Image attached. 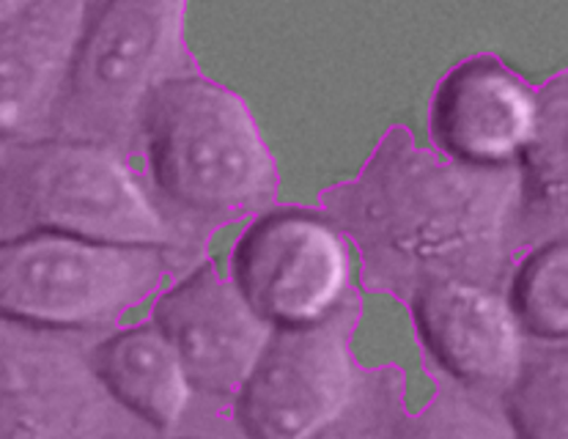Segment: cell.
<instances>
[{
	"label": "cell",
	"instance_id": "cell-11",
	"mask_svg": "<svg viewBox=\"0 0 568 439\" xmlns=\"http://www.w3.org/2000/svg\"><path fill=\"white\" fill-rule=\"evenodd\" d=\"M417 333L439 366L469 387H508L525 366V338L511 299L465 280L432 283L413 297Z\"/></svg>",
	"mask_w": 568,
	"mask_h": 439
},
{
	"label": "cell",
	"instance_id": "cell-2",
	"mask_svg": "<svg viewBox=\"0 0 568 439\" xmlns=\"http://www.w3.org/2000/svg\"><path fill=\"white\" fill-rule=\"evenodd\" d=\"M141 143L154 187L193 215L231 220L275 201L277 163L251 108L204 74L168 80L149 96Z\"/></svg>",
	"mask_w": 568,
	"mask_h": 439
},
{
	"label": "cell",
	"instance_id": "cell-16",
	"mask_svg": "<svg viewBox=\"0 0 568 439\" xmlns=\"http://www.w3.org/2000/svg\"><path fill=\"white\" fill-rule=\"evenodd\" d=\"M506 412L519 439H568V344L525 357L506 390Z\"/></svg>",
	"mask_w": 568,
	"mask_h": 439
},
{
	"label": "cell",
	"instance_id": "cell-20",
	"mask_svg": "<svg viewBox=\"0 0 568 439\" xmlns=\"http://www.w3.org/2000/svg\"><path fill=\"white\" fill-rule=\"evenodd\" d=\"M333 439H338V437H333Z\"/></svg>",
	"mask_w": 568,
	"mask_h": 439
},
{
	"label": "cell",
	"instance_id": "cell-4",
	"mask_svg": "<svg viewBox=\"0 0 568 439\" xmlns=\"http://www.w3.org/2000/svg\"><path fill=\"white\" fill-rule=\"evenodd\" d=\"M184 17L187 0H91L44 137L121 152L135 146L149 96L168 80L199 74L184 42Z\"/></svg>",
	"mask_w": 568,
	"mask_h": 439
},
{
	"label": "cell",
	"instance_id": "cell-5",
	"mask_svg": "<svg viewBox=\"0 0 568 439\" xmlns=\"http://www.w3.org/2000/svg\"><path fill=\"white\" fill-rule=\"evenodd\" d=\"M168 275V247L115 245L69 234L0 242V314L85 333L146 303Z\"/></svg>",
	"mask_w": 568,
	"mask_h": 439
},
{
	"label": "cell",
	"instance_id": "cell-19",
	"mask_svg": "<svg viewBox=\"0 0 568 439\" xmlns=\"http://www.w3.org/2000/svg\"><path fill=\"white\" fill-rule=\"evenodd\" d=\"M176 439H193V437H176Z\"/></svg>",
	"mask_w": 568,
	"mask_h": 439
},
{
	"label": "cell",
	"instance_id": "cell-8",
	"mask_svg": "<svg viewBox=\"0 0 568 439\" xmlns=\"http://www.w3.org/2000/svg\"><path fill=\"white\" fill-rule=\"evenodd\" d=\"M115 409L94 355L63 329L3 319V439H100Z\"/></svg>",
	"mask_w": 568,
	"mask_h": 439
},
{
	"label": "cell",
	"instance_id": "cell-6",
	"mask_svg": "<svg viewBox=\"0 0 568 439\" xmlns=\"http://www.w3.org/2000/svg\"><path fill=\"white\" fill-rule=\"evenodd\" d=\"M349 305L305 327H281L240 390L236 418L251 439H316L355 401Z\"/></svg>",
	"mask_w": 568,
	"mask_h": 439
},
{
	"label": "cell",
	"instance_id": "cell-14",
	"mask_svg": "<svg viewBox=\"0 0 568 439\" xmlns=\"http://www.w3.org/2000/svg\"><path fill=\"white\" fill-rule=\"evenodd\" d=\"M536 94V130L519 157L517 242L525 247L568 234V69L549 78Z\"/></svg>",
	"mask_w": 568,
	"mask_h": 439
},
{
	"label": "cell",
	"instance_id": "cell-9",
	"mask_svg": "<svg viewBox=\"0 0 568 439\" xmlns=\"http://www.w3.org/2000/svg\"><path fill=\"white\" fill-rule=\"evenodd\" d=\"M154 321L176 346L195 390L206 396H240L277 333L234 277L212 264L162 292Z\"/></svg>",
	"mask_w": 568,
	"mask_h": 439
},
{
	"label": "cell",
	"instance_id": "cell-1",
	"mask_svg": "<svg viewBox=\"0 0 568 439\" xmlns=\"http://www.w3.org/2000/svg\"><path fill=\"white\" fill-rule=\"evenodd\" d=\"M521 167H480L390 126L355 178L322 193V212L363 258L365 280L409 294L465 280L497 288L519 247Z\"/></svg>",
	"mask_w": 568,
	"mask_h": 439
},
{
	"label": "cell",
	"instance_id": "cell-15",
	"mask_svg": "<svg viewBox=\"0 0 568 439\" xmlns=\"http://www.w3.org/2000/svg\"><path fill=\"white\" fill-rule=\"evenodd\" d=\"M519 325L544 344H568V234L530 247L511 280Z\"/></svg>",
	"mask_w": 568,
	"mask_h": 439
},
{
	"label": "cell",
	"instance_id": "cell-10",
	"mask_svg": "<svg viewBox=\"0 0 568 439\" xmlns=\"http://www.w3.org/2000/svg\"><path fill=\"white\" fill-rule=\"evenodd\" d=\"M538 94L495 55H473L434 89L428 132L439 154L480 167L519 163L536 130Z\"/></svg>",
	"mask_w": 568,
	"mask_h": 439
},
{
	"label": "cell",
	"instance_id": "cell-13",
	"mask_svg": "<svg viewBox=\"0 0 568 439\" xmlns=\"http://www.w3.org/2000/svg\"><path fill=\"white\" fill-rule=\"evenodd\" d=\"M94 363L115 401L143 423L168 431L187 412L195 385L156 321L110 335L97 346Z\"/></svg>",
	"mask_w": 568,
	"mask_h": 439
},
{
	"label": "cell",
	"instance_id": "cell-18",
	"mask_svg": "<svg viewBox=\"0 0 568 439\" xmlns=\"http://www.w3.org/2000/svg\"><path fill=\"white\" fill-rule=\"evenodd\" d=\"M37 0H0V22L11 20V17L22 14V11L28 9V6H33Z\"/></svg>",
	"mask_w": 568,
	"mask_h": 439
},
{
	"label": "cell",
	"instance_id": "cell-3",
	"mask_svg": "<svg viewBox=\"0 0 568 439\" xmlns=\"http://www.w3.org/2000/svg\"><path fill=\"white\" fill-rule=\"evenodd\" d=\"M31 234L173 245V228L121 149L67 137H3L0 242Z\"/></svg>",
	"mask_w": 568,
	"mask_h": 439
},
{
	"label": "cell",
	"instance_id": "cell-17",
	"mask_svg": "<svg viewBox=\"0 0 568 439\" xmlns=\"http://www.w3.org/2000/svg\"><path fill=\"white\" fill-rule=\"evenodd\" d=\"M387 439H519L506 409L465 390H443L398 420Z\"/></svg>",
	"mask_w": 568,
	"mask_h": 439
},
{
	"label": "cell",
	"instance_id": "cell-7",
	"mask_svg": "<svg viewBox=\"0 0 568 439\" xmlns=\"http://www.w3.org/2000/svg\"><path fill=\"white\" fill-rule=\"evenodd\" d=\"M231 277L277 329L313 325L346 305V236L324 212H270L236 239Z\"/></svg>",
	"mask_w": 568,
	"mask_h": 439
},
{
	"label": "cell",
	"instance_id": "cell-12",
	"mask_svg": "<svg viewBox=\"0 0 568 439\" xmlns=\"http://www.w3.org/2000/svg\"><path fill=\"white\" fill-rule=\"evenodd\" d=\"M91 0H37L0 22L3 137H44L78 53Z\"/></svg>",
	"mask_w": 568,
	"mask_h": 439
}]
</instances>
